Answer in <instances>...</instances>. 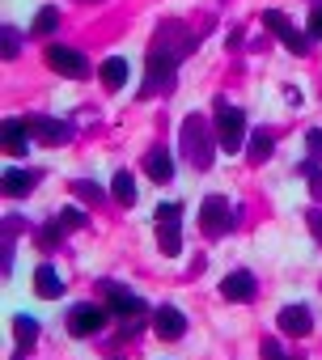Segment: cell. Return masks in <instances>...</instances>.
Here are the masks:
<instances>
[{
    "mask_svg": "<svg viewBox=\"0 0 322 360\" xmlns=\"http://www.w3.org/2000/svg\"><path fill=\"white\" fill-rule=\"evenodd\" d=\"M179 140H183V157H187L195 169H208V165H212V136H208V123H204L200 115H187V119H183Z\"/></svg>",
    "mask_w": 322,
    "mask_h": 360,
    "instance_id": "cell-1",
    "label": "cell"
},
{
    "mask_svg": "<svg viewBox=\"0 0 322 360\" xmlns=\"http://www.w3.org/2000/svg\"><path fill=\"white\" fill-rule=\"evenodd\" d=\"M217 144L225 153H242V144H246V115L238 106H229L225 98L217 102Z\"/></svg>",
    "mask_w": 322,
    "mask_h": 360,
    "instance_id": "cell-2",
    "label": "cell"
},
{
    "mask_svg": "<svg viewBox=\"0 0 322 360\" xmlns=\"http://www.w3.org/2000/svg\"><path fill=\"white\" fill-rule=\"evenodd\" d=\"M157 242H161V255L183 250V204H161L157 208Z\"/></svg>",
    "mask_w": 322,
    "mask_h": 360,
    "instance_id": "cell-3",
    "label": "cell"
},
{
    "mask_svg": "<svg viewBox=\"0 0 322 360\" xmlns=\"http://www.w3.org/2000/svg\"><path fill=\"white\" fill-rule=\"evenodd\" d=\"M200 229H204L208 238H221V233L233 229V208H229L225 195H208V200H204V208H200Z\"/></svg>",
    "mask_w": 322,
    "mask_h": 360,
    "instance_id": "cell-4",
    "label": "cell"
},
{
    "mask_svg": "<svg viewBox=\"0 0 322 360\" xmlns=\"http://www.w3.org/2000/svg\"><path fill=\"white\" fill-rule=\"evenodd\" d=\"M263 26H267V30H271L288 51H292V56H305V51H309V34H301V30H297L280 9H267V13H263Z\"/></svg>",
    "mask_w": 322,
    "mask_h": 360,
    "instance_id": "cell-5",
    "label": "cell"
},
{
    "mask_svg": "<svg viewBox=\"0 0 322 360\" xmlns=\"http://www.w3.org/2000/svg\"><path fill=\"white\" fill-rule=\"evenodd\" d=\"M47 68H56L60 77H72V81L89 77V60L81 51H72V47H60V43L47 47Z\"/></svg>",
    "mask_w": 322,
    "mask_h": 360,
    "instance_id": "cell-6",
    "label": "cell"
},
{
    "mask_svg": "<svg viewBox=\"0 0 322 360\" xmlns=\"http://www.w3.org/2000/svg\"><path fill=\"white\" fill-rule=\"evenodd\" d=\"M102 326H106V309H102V305H72V309H68V335L89 339V335H98Z\"/></svg>",
    "mask_w": 322,
    "mask_h": 360,
    "instance_id": "cell-7",
    "label": "cell"
},
{
    "mask_svg": "<svg viewBox=\"0 0 322 360\" xmlns=\"http://www.w3.org/2000/svg\"><path fill=\"white\" fill-rule=\"evenodd\" d=\"M276 322H280V330H284V335H297V339H305V335L314 330V314H309L305 305H284Z\"/></svg>",
    "mask_w": 322,
    "mask_h": 360,
    "instance_id": "cell-8",
    "label": "cell"
},
{
    "mask_svg": "<svg viewBox=\"0 0 322 360\" xmlns=\"http://www.w3.org/2000/svg\"><path fill=\"white\" fill-rule=\"evenodd\" d=\"M153 330H157L161 339H183V335H187V318H183V309L161 305L157 318H153Z\"/></svg>",
    "mask_w": 322,
    "mask_h": 360,
    "instance_id": "cell-9",
    "label": "cell"
},
{
    "mask_svg": "<svg viewBox=\"0 0 322 360\" xmlns=\"http://www.w3.org/2000/svg\"><path fill=\"white\" fill-rule=\"evenodd\" d=\"M106 301H110V309H115L119 318H140V314H144V301H140L136 292L119 288V284H106Z\"/></svg>",
    "mask_w": 322,
    "mask_h": 360,
    "instance_id": "cell-10",
    "label": "cell"
},
{
    "mask_svg": "<svg viewBox=\"0 0 322 360\" xmlns=\"http://www.w3.org/2000/svg\"><path fill=\"white\" fill-rule=\"evenodd\" d=\"M26 123H30V136L43 140V144H64V140L72 136L68 123H60V119H43V115H39V119H26Z\"/></svg>",
    "mask_w": 322,
    "mask_h": 360,
    "instance_id": "cell-11",
    "label": "cell"
},
{
    "mask_svg": "<svg viewBox=\"0 0 322 360\" xmlns=\"http://www.w3.org/2000/svg\"><path fill=\"white\" fill-rule=\"evenodd\" d=\"M221 297H225V301H250V297H255V276H250V271L225 276V280H221Z\"/></svg>",
    "mask_w": 322,
    "mask_h": 360,
    "instance_id": "cell-12",
    "label": "cell"
},
{
    "mask_svg": "<svg viewBox=\"0 0 322 360\" xmlns=\"http://www.w3.org/2000/svg\"><path fill=\"white\" fill-rule=\"evenodd\" d=\"M144 174L153 178V183H170V178H174V157L166 148H153L144 157Z\"/></svg>",
    "mask_w": 322,
    "mask_h": 360,
    "instance_id": "cell-13",
    "label": "cell"
},
{
    "mask_svg": "<svg viewBox=\"0 0 322 360\" xmlns=\"http://www.w3.org/2000/svg\"><path fill=\"white\" fill-rule=\"evenodd\" d=\"M30 144V123L26 119H5V153L9 157H22Z\"/></svg>",
    "mask_w": 322,
    "mask_h": 360,
    "instance_id": "cell-14",
    "label": "cell"
},
{
    "mask_svg": "<svg viewBox=\"0 0 322 360\" xmlns=\"http://www.w3.org/2000/svg\"><path fill=\"white\" fill-rule=\"evenodd\" d=\"M34 292L47 297V301H56V297L64 292V280H60V271H56L51 263H43V267L34 271Z\"/></svg>",
    "mask_w": 322,
    "mask_h": 360,
    "instance_id": "cell-15",
    "label": "cell"
},
{
    "mask_svg": "<svg viewBox=\"0 0 322 360\" xmlns=\"http://www.w3.org/2000/svg\"><path fill=\"white\" fill-rule=\"evenodd\" d=\"M34 183H39L34 169H9V174H5V195H13V200H18V195H30Z\"/></svg>",
    "mask_w": 322,
    "mask_h": 360,
    "instance_id": "cell-16",
    "label": "cell"
},
{
    "mask_svg": "<svg viewBox=\"0 0 322 360\" xmlns=\"http://www.w3.org/2000/svg\"><path fill=\"white\" fill-rule=\"evenodd\" d=\"M98 72H102V85H106V89H123V85H127V60H123V56L102 60Z\"/></svg>",
    "mask_w": 322,
    "mask_h": 360,
    "instance_id": "cell-17",
    "label": "cell"
},
{
    "mask_svg": "<svg viewBox=\"0 0 322 360\" xmlns=\"http://www.w3.org/2000/svg\"><path fill=\"white\" fill-rule=\"evenodd\" d=\"M110 195H115L123 208H131V204H136V178H131L127 169H119V174H115V183H110Z\"/></svg>",
    "mask_w": 322,
    "mask_h": 360,
    "instance_id": "cell-18",
    "label": "cell"
},
{
    "mask_svg": "<svg viewBox=\"0 0 322 360\" xmlns=\"http://www.w3.org/2000/svg\"><path fill=\"white\" fill-rule=\"evenodd\" d=\"M271 148H276V140H271L267 131H255V136H250V161H255V165H263V161L271 157Z\"/></svg>",
    "mask_w": 322,
    "mask_h": 360,
    "instance_id": "cell-19",
    "label": "cell"
},
{
    "mask_svg": "<svg viewBox=\"0 0 322 360\" xmlns=\"http://www.w3.org/2000/svg\"><path fill=\"white\" fill-rule=\"evenodd\" d=\"M56 26H60V13H56V9L47 5V9H39V18H34V26H30V34H39V39H43V34H51Z\"/></svg>",
    "mask_w": 322,
    "mask_h": 360,
    "instance_id": "cell-20",
    "label": "cell"
},
{
    "mask_svg": "<svg viewBox=\"0 0 322 360\" xmlns=\"http://www.w3.org/2000/svg\"><path fill=\"white\" fill-rule=\"evenodd\" d=\"M301 174L309 178V191H314V200L322 204V169H318L314 161H305V165H301Z\"/></svg>",
    "mask_w": 322,
    "mask_h": 360,
    "instance_id": "cell-21",
    "label": "cell"
},
{
    "mask_svg": "<svg viewBox=\"0 0 322 360\" xmlns=\"http://www.w3.org/2000/svg\"><path fill=\"white\" fill-rule=\"evenodd\" d=\"M13 330H18V339H22V343H30V339H34V335H39V322H34V318H26V314H22V318H13Z\"/></svg>",
    "mask_w": 322,
    "mask_h": 360,
    "instance_id": "cell-22",
    "label": "cell"
},
{
    "mask_svg": "<svg viewBox=\"0 0 322 360\" xmlns=\"http://www.w3.org/2000/svg\"><path fill=\"white\" fill-rule=\"evenodd\" d=\"M60 225H64V229H81V225H85V212H81V208H68V212H60Z\"/></svg>",
    "mask_w": 322,
    "mask_h": 360,
    "instance_id": "cell-23",
    "label": "cell"
},
{
    "mask_svg": "<svg viewBox=\"0 0 322 360\" xmlns=\"http://www.w3.org/2000/svg\"><path fill=\"white\" fill-rule=\"evenodd\" d=\"M72 191H77L81 200H94V204L102 200V187H94V183H72Z\"/></svg>",
    "mask_w": 322,
    "mask_h": 360,
    "instance_id": "cell-24",
    "label": "cell"
},
{
    "mask_svg": "<svg viewBox=\"0 0 322 360\" xmlns=\"http://www.w3.org/2000/svg\"><path fill=\"white\" fill-rule=\"evenodd\" d=\"M305 34H309V39H322V5L309 13V30H305Z\"/></svg>",
    "mask_w": 322,
    "mask_h": 360,
    "instance_id": "cell-25",
    "label": "cell"
},
{
    "mask_svg": "<svg viewBox=\"0 0 322 360\" xmlns=\"http://www.w3.org/2000/svg\"><path fill=\"white\" fill-rule=\"evenodd\" d=\"M263 360H288V356H284V347H280V343L263 339Z\"/></svg>",
    "mask_w": 322,
    "mask_h": 360,
    "instance_id": "cell-26",
    "label": "cell"
},
{
    "mask_svg": "<svg viewBox=\"0 0 322 360\" xmlns=\"http://www.w3.org/2000/svg\"><path fill=\"white\" fill-rule=\"evenodd\" d=\"M305 221H309V233H314V238L322 242V208H314V212H309Z\"/></svg>",
    "mask_w": 322,
    "mask_h": 360,
    "instance_id": "cell-27",
    "label": "cell"
},
{
    "mask_svg": "<svg viewBox=\"0 0 322 360\" xmlns=\"http://www.w3.org/2000/svg\"><path fill=\"white\" fill-rule=\"evenodd\" d=\"M5 56H9V60L18 56V30H5Z\"/></svg>",
    "mask_w": 322,
    "mask_h": 360,
    "instance_id": "cell-28",
    "label": "cell"
},
{
    "mask_svg": "<svg viewBox=\"0 0 322 360\" xmlns=\"http://www.w3.org/2000/svg\"><path fill=\"white\" fill-rule=\"evenodd\" d=\"M305 144H309V153H314V157H322V131H309V136H305Z\"/></svg>",
    "mask_w": 322,
    "mask_h": 360,
    "instance_id": "cell-29",
    "label": "cell"
}]
</instances>
